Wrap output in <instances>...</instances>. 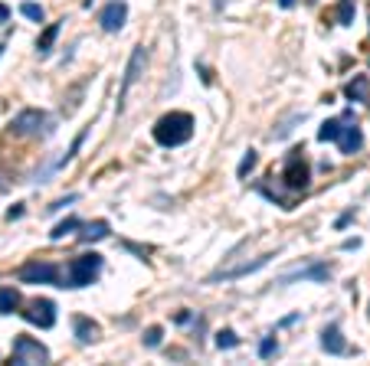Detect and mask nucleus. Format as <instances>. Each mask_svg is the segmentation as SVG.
I'll return each mask as SVG.
<instances>
[{
	"label": "nucleus",
	"instance_id": "nucleus-1",
	"mask_svg": "<svg viewBox=\"0 0 370 366\" xmlns=\"http://www.w3.org/2000/svg\"><path fill=\"white\" fill-rule=\"evenodd\" d=\"M193 138V118L187 112H167L154 121V141L161 147H180Z\"/></svg>",
	"mask_w": 370,
	"mask_h": 366
},
{
	"label": "nucleus",
	"instance_id": "nucleus-2",
	"mask_svg": "<svg viewBox=\"0 0 370 366\" xmlns=\"http://www.w3.org/2000/svg\"><path fill=\"white\" fill-rule=\"evenodd\" d=\"M53 131H56L53 115H46L40 108H23V112L10 121V134H14V138H46V134H53Z\"/></svg>",
	"mask_w": 370,
	"mask_h": 366
},
{
	"label": "nucleus",
	"instance_id": "nucleus-3",
	"mask_svg": "<svg viewBox=\"0 0 370 366\" xmlns=\"http://www.w3.org/2000/svg\"><path fill=\"white\" fill-rule=\"evenodd\" d=\"M99 272H102V255L99 252H86V255H79V259L69 262L62 288H86V285H92L99 278Z\"/></svg>",
	"mask_w": 370,
	"mask_h": 366
},
{
	"label": "nucleus",
	"instance_id": "nucleus-4",
	"mask_svg": "<svg viewBox=\"0 0 370 366\" xmlns=\"http://www.w3.org/2000/svg\"><path fill=\"white\" fill-rule=\"evenodd\" d=\"M23 321L30 327H40V330H49L56 324V304L49 298H33L30 304L23 308Z\"/></svg>",
	"mask_w": 370,
	"mask_h": 366
},
{
	"label": "nucleus",
	"instance_id": "nucleus-5",
	"mask_svg": "<svg viewBox=\"0 0 370 366\" xmlns=\"http://www.w3.org/2000/svg\"><path fill=\"white\" fill-rule=\"evenodd\" d=\"M308 180H311V167L308 161L301 157V151H295L288 161H285V177H282V183L288 187V190H305L308 187Z\"/></svg>",
	"mask_w": 370,
	"mask_h": 366
},
{
	"label": "nucleus",
	"instance_id": "nucleus-6",
	"mask_svg": "<svg viewBox=\"0 0 370 366\" xmlns=\"http://www.w3.org/2000/svg\"><path fill=\"white\" fill-rule=\"evenodd\" d=\"M46 360H49V350H46L40 340H33V337L14 340V356H10V363H46Z\"/></svg>",
	"mask_w": 370,
	"mask_h": 366
},
{
	"label": "nucleus",
	"instance_id": "nucleus-7",
	"mask_svg": "<svg viewBox=\"0 0 370 366\" xmlns=\"http://www.w3.org/2000/svg\"><path fill=\"white\" fill-rule=\"evenodd\" d=\"M16 278L27 285H53V281H60V268L53 262H27L16 272Z\"/></svg>",
	"mask_w": 370,
	"mask_h": 366
},
{
	"label": "nucleus",
	"instance_id": "nucleus-8",
	"mask_svg": "<svg viewBox=\"0 0 370 366\" xmlns=\"http://www.w3.org/2000/svg\"><path fill=\"white\" fill-rule=\"evenodd\" d=\"M295 281H314V285H325V281H331V265L311 262V265H305V268L285 272V275L279 278V285H295Z\"/></svg>",
	"mask_w": 370,
	"mask_h": 366
},
{
	"label": "nucleus",
	"instance_id": "nucleus-9",
	"mask_svg": "<svg viewBox=\"0 0 370 366\" xmlns=\"http://www.w3.org/2000/svg\"><path fill=\"white\" fill-rule=\"evenodd\" d=\"M338 151L341 154H357L360 147H364V131L354 125V118L347 115V118H341V131H338Z\"/></svg>",
	"mask_w": 370,
	"mask_h": 366
},
{
	"label": "nucleus",
	"instance_id": "nucleus-10",
	"mask_svg": "<svg viewBox=\"0 0 370 366\" xmlns=\"http://www.w3.org/2000/svg\"><path fill=\"white\" fill-rule=\"evenodd\" d=\"M145 62H148V49H134V56L128 59V69H125V79H121V92H119V108H125V95H128V88L138 82V75L145 69Z\"/></svg>",
	"mask_w": 370,
	"mask_h": 366
},
{
	"label": "nucleus",
	"instance_id": "nucleus-11",
	"mask_svg": "<svg viewBox=\"0 0 370 366\" xmlns=\"http://www.w3.org/2000/svg\"><path fill=\"white\" fill-rule=\"evenodd\" d=\"M128 23V3L125 0H108L102 10V29L105 33H119Z\"/></svg>",
	"mask_w": 370,
	"mask_h": 366
},
{
	"label": "nucleus",
	"instance_id": "nucleus-12",
	"mask_svg": "<svg viewBox=\"0 0 370 366\" xmlns=\"http://www.w3.org/2000/svg\"><path fill=\"white\" fill-rule=\"evenodd\" d=\"M321 350L331 353V356H341V353H347V340L341 334L338 324H328L325 330H321Z\"/></svg>",
	"mask_w": 370,
	"mask_h": 366
},
{
	"label": "nucleus",
	"instance_id": "nucleus-13",
	"mask_svg": "<svg viewBox=\"0 0 370 366\" xmlns=\"http://www.w3.org/2000/svg\"><path fill=\"white\" fill-rule=\"evenodd\" d=\"M269 259H275V252H269V255H259V259H256V262H249V265H236V268L217 272V275L210 278V285H213V281H226V278H243V275H249V272H256V268L269 265Z\"/></svg>",
	"mask_w": 370,
	"mask_h": 366
},
{
	"label": "nucleus",
	"instance_id": "nucleus-14",
	"mask_svg": "<svg viewBox=\"0 0 370 366\" xmlns=\"http://www.w3.org/2000/svg\"><path fill=\"white\" fill-rule=\"evenodd\" d=\"M344 99H351V102H370V75H354L344 86Z\"/></svg>",
	"mask_w": 370,
	"mask_h": 366
},
{
	"label": "nucleus",
	"instance_id": "nucleus-15",
	"mask_svg": "<svg viewBox=\"0 0 370 366\" xmlns=\"http://www.w3.org/2000/svg\"><path fill=\"white\" fill-rule=\"evenodd\" d=\"M79 229H82V233H79V239H82V242H102L105 235L112 233V226H108L105 220L86 222V226H79Z\"/></svg>",
	"mask_w": 370,
	"mask_h": 366
},
{
	"label": "nucleus",
	"instance_id": "nucleus-16",
	"mask_svg": "<svg viewBox=\"0 0 370 366\" xmlns=\"http://www.w3.org/2000/svg\"><path fill=\"white\" fill-rule=\"evenodd\" d=\"M75 337L82 340V343H95V337H99L95 321L92 317H75Z\"/></svg>",
	"mask_w": 370,
	"mask_h": 366
},
{
	"label": "nucleus",
	"instance_id": "nucleus-17",
	"mask_svg": "<svg viewBox=\"0 0 370 366\" xmlns=\"http://www.w3.org/2000/svg\"><path fill=\"white\" fill-rule=\"evenodd\" d=\"M20 308V291L16 288H0V314H14Z\"/></svg>",
	"mask_w": 370,
	"mask_h": 366
},
{
	"label": "nucleus",
	"instance_id": "nucleus-18",
	"mask_svg": "<svg viewBox=\"0 0 370 366\" xmlns=\"http://www.w3.org/2000/svg\"><path fill=\"white\" fill-rule=\"evenodd\" d=\"M56 36H60V23L46 27V29H43V36L36 40V53H40V56H46V53L53 49V43H56Z\"/></svg>",
	"mask_w": 370,
	"mask_h": 366
},
{
	"label": "nucleus",
	"instance_id": "nucleus-19",
	"mask_svg": "<svg viewBox=\"0 0 370 366\" xmlns=\"http://www.w3.org/2000/svg\"><path fill=\"white\" fill-rule=\"evenodd\" d=\"M79 226H82V220H79V216H66V220L60 222V226H53V239H66V235L73 233V229H79Z\"/></svg>",
	"mask_w": 370,
	"mask_h": 366
},
{
	"label": "nucleus",
	"instance_id": "nucleus-20",
	"mask_svg": "<svg viewBox=\"0 0 370 366\" xmlns=\"http://www.w3.org/2000/svg\"><path fill=\"white\" fill-rule=\"evenodd\" d=\"M341 131V118H331V121H325L321 128H318V141L325 144V141H334Z\"/></svg>",
	"mask_w": 370,
	"mask_h": 366
},
{
	"label": "nucleus",
	"instance_id": "nucleus-21",
	"mask_svg": "<svg viewBox=\"0 0 370 366\" xmlns=\"http://www.w3.org/2000/svg\"><path fill=\"white\" fill-rule=\"evenodd\" d=\"M351 20H354V0H341L338 3V23L341 27H351Z\"/></svg>",
	"mask_w": 370,
	"mask_h": 366
},
{
	"label": "nucleus",
	"instance_id": "nucleus-22",
	"mask_svg": "<svg viewBox=\"0 0 370 366\" xmlns=\"http://www.w3.org/2000/svg\"><path fill=\"white\" fill-rule=\"evenodd\" d=\"M236 343H239V337L230 330V327H223L220 334H217V347H220V350H233Z\"/></svg>",
	"mask_w": 370,
	"mask_h": 366
},
{
	"label": "nucleus",
	"instance_id": "nucleus-23",
	"mask_svg": "<svg viewBox=\"0 0 370 366\" xmlns=\"http://www.w3.org/2000/svg\"><path fill=\"white\" fill-rule=\"evenodd\" d=\"M20 14L27 16V20H36V23H40V20H43V7H40V3H30V0H27V3L20 7Z\"/></svg>",
	"mask_w": 370,
	"mask_h": 366
},
{
	"label": "nucleus",
	"instance_id": "nucleus-24",
	"mask_svg": "<svg viewBox=\"0 0 370 366\" xmlns=\"http://www.w3.org/2000/svg\"><path fill=\"white\" fill-rule=\"evenodd\" d=\"M256 151H246V157H243V164H239V177H249L252 174V167H256Z\"/></svg>",
	"mask_w": 370,
	"mask_h": 366
},
{
	"label": "nucleus",
	"instance_id": "nucleus-25",
	"mask_svg": "<svg viewBox=\"0 0 370 366\" xmlns=\"http://www.w3.org/2000/svg\"><path fill=\"white\" fill-rule=\"evenodd\" d=\"M161 340H164V330H161V327H148V330H145V347H158Z\"/></svg>",
	"mask_w": 370,
	"mask_h": 366
},
{
	"label": "nucleus",
	"instance_id": "nucleus-26",
	"mask_svg": "<svg viewBox=\"0 0 370 366\" xmlns=\"http://www.w3.org/2000/svg\"><path fill=\"white\" fill-rule=\"evenodd\" d=\"M275 350H279V343H275L272 337H266L262 343H259V356H272Z\"/></svg>",
	"mask_w": 370,
	"mask_h": 366
},
{
	"label": "nucleus",
	"instance_id": "nucleus-27",
	"mask_svg": "<svg viewBox=\"0 0 370 366\" xmlns=\"http://www.w3.org/2000/svg\"><path fill=\"white\" fill-rule=\"evenodd\" d=\"M86 134H89V131H86V128H82V131L75 134V141H73V147H69V154H66V161H73V157H75V151L82 147V141H86Z\"/></svg>",
	"mask_w": 370,
	"mask_h": 366
},
{
	"label": "nucleus",
	"instance_id": "nucleus-28",
	"mask_svg": "<svg viewBox=\"0 0 370 366\" xmlns=\"http://www.w3.org/2000/svg\"><path fill=\"white\" fill-rule=\"evenodd\" d=\"M75 203V193H69V196H62V200H56V203L49 206V213H56V209H66V206Z\"/></svg>",
	"mask_w": 370,
	"mask_h": 366
},
{
	"label": "nucleus",
	"instance_id": "nucleus-29",
	"mask_svg": "<svg viewBox=\"0 0 370 366\" xmlns=\"http://www.w3.org/2000/svg\"><path fill=\"white\" fill-rule=\"evenodd\" d=\"M351 220H354V213H344V216H338V222H334V226H338V229H344V226H347Z\"/></svg>",
	"mask_w": 370,
	"mask_h": 366
},
{
	"label": "nucleus",
	"instance_id": "nucleus-30",
	"mask_svg": "<svg viewBox=\"0 0 370 366\" xmlns=\"http://www.w3.org/2000/svg\"><path fill=\"white\" fill-rule=\"evenodd\" d=\"M177 324H180V327H187V324H193V314H190V311H187V314H177Z\"/></svg>",
	"mask_w": 370,
	"mask_h": 366
},
{
	"label": "nucleus",
	"instance_id": "nucleus-31",
	"mask_svg": "<svg viewBox=\"0 0 370 366\" xmlns=\"http://www.w3.org/2000/svg\"><path fill=\"white\" fill-rule=\"evenodd\" d=\"M292 324H298V314H288V317H282V327H292Z\"/></svg>",
	"mask_w": 370,
	"mask_h": 366
},
{
	"label": "nucleus",
	"instance_id": "nucleus-32",
	"mask_svg": "<svg viewBox=\"0 0 370 366\" xmlns=\"http://www.w3.org/2000/svg\"><path fill=\"white\" fill-rule=\"evenodd\" d=\"M7 20H10V10H7V7L0 3V23H7Z\"/></svg>",
	"mask_w": 370,
	"mask_h": 366
},
{
	"label": "nucleus",
	"instance_id": "nucleus-33",
	"mask_svg": "<svg viewBox=\"0 0 370 366\" xmlns=\"http://www.w3.org/2000/svg\"><path fill=\"white\" fill-rule=\"evenodd\" d=\"M295 3H298V0H279V7H282V10H288V7H295Z\"/></svg>",
	"mask_w": 370,
	"mask_h": 366
},
{
	"label": "nucleus",
	"instance_id": "nucleus-34",
	"mask_svg": "<svg viewBox=\"0 0 370 366\" xmlns=\"http://www.w3.org/2000/svg\"><path fill=\"white\" fill-rule=\"evenodd\" d=\"M367 321H370V304H367Z\"/></svg>",
	"mask_w": 370,
	"mask_h": 366
},
{
	"label": "nucleus",
	"instance_id": "nucleus-35",
	"mask_svg": "<svg viewBox=\"0 0 370 366\" xmlns=\"http://www.w3.org/2000/svg\"><path fill=\"white\" fill-rule=\"evenodd\" d=\"M0 56H3V43H0Z\"/></svg>",
	"mask_w": 370,
	"mask_h": 366
}]
</instances>
